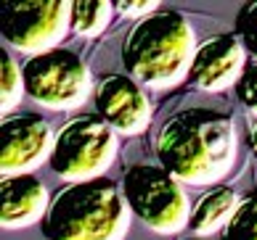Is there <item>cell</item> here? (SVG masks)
<instances>
[{"instance_id":"5bb4252c","label":"cell","mask_w":257,"mask_h":240,"mask_svg":"<svg viewBox=\"0 0 257 240\" xmlns=\"http://www.w3.org/2000/svg\"><path fill=\"white\" fill-rule=\"evenodd\" d=\"M223 240H257V190L239 200L231 222L223 227Z\"/></svg>"},{"instance_id":"7c38bea8","label":"cell","mask_w":257,"mask_h":240,"mask_svg":"<svg viewBox=\"0 0 257 240\" xmlns=\"http://www.w3.org/2000/svg\"><path fill=\"white\" fill-rule=\"evenodd\" d=\"M239 196L233 188L228 185H217L212 190L196 200L191 206V216H188V230L199 235H209V232H223V227L231 222L233 211L239 208Z\"/></svg>"},{"instance_id":"e0dca14e","label":"cell","mask_w":257,"mask_h":240,"mask_svg":"<svg viewBox=\"0 0 257 240\" xmlns=\"http://www.w3.org/2000/svg\"><path fill=\"white\" fill-rule=\"evenodd\" d=\"M236 98L241 100V106L249 114H254L257 116V61H246L244 72L239 76V82H236Z\"/></svg>"},{"instance_id":"7a4b0ae2","label":"cell","mask_w":257,"mask_h":240,"mask_svg":"<svg viewBox=\"0 0 257 240\" xmlns=\"http://www.w3.org/2000/svg\"><path fill=\"white\" fill-rule=\"evenodd\" d=\"M196 45L186 16L173 8H159L130 26L122 42V64L141 88L170 90L188 80Z\"/></svg>"},{"instance_id":"52a82bcc","label":"cell","mask_w":257,"mask_h":240,"mask_svg":"<svg viewBox=\"0 0 257 240\" xmlns=\"http://www.w3.org/2000/svg\"><path fill=\"white\" fill-rule=\"evenodd\" d=\"M72 30V3H3L0 6V34L14 50L40 56L56 50L59 42Z\"/></svg>"},{"instance_id":"30bf717a","label":"cell","mask_w":257,"mask_h":240,"mask_svg":"<svg viewBox=\"0 0 257 240\" xmlns=\"http://www.w3.org/2000/svg\"><path fill=\"white\" fill-rule=\"evenodd\" d=\"M244 56L246 50L236 32L207 37L196 45L191 69H188V82L204 92H223L228 88H236L246 66Z\"/></svg>"},{"instance_id":"9c48e42d","label":"cell","mask_w":257,"mask_h":240,"mask_svg":"<svg viewBox=\"0 0 257 240\" xmlns=\"http://www.w3.org/2000/svg\"><path fill=\"white\" fill-rule=\"evenodd\" d=\"M96 114L117 135H138L151 124V103L127 74H103L96 82Z\"/></svg>"},{"instance_id":"2e32d148","label":"cell","mask_w":257,"mask_h":240,"mask_svg":"<svg viewBox=\"0 0 257 240\" xmlns=\"http://www.w3.org/2000/svg\"><path fill=\"white\" fill-rule=\"evenodd\" d=\"M236 37L241 40L246 56L257 61V0L244 3L236 14Z\"/></svg>"},{"instance_id":"8fae6325","label":"cell","mask_w":257,"mask_h":240,"mask_svg":"<svg viewBox=\"0 0 257 240\" xmlns=\"http://www.w3.org/2000/svg\"><path fill=\"white\" fill-rule=\"evenodd\" d=\"M51 206V193L37 174H16L0 182V224L3 230H27L40 224Z\"/></svg>"},{"instance_id":"ba28073f","label":"cell","mask_w":257,"mask_h":240,"mask_svg":"<svg viewBox=\"0 0 257 240\" xmlns=\"http://www.w3.org/2000/svg\"><path fill=\"white\" fill-rule=\"evenodd\" d=\"M53 130L37 114H8L0 122V174H35L53 150Z\"/></svg>"},{"instance_id":"5b68a950","label":"cell","mask_w":257,"mask_h":240,"mask_svg":"<svg viewBox=\"0 0 257 240\" xmlns=\"http://www.w3.org/2000/svg\"><path fill=\"white\" fill-rule=\"evenodd\" d=\"M122 196L133 216H138L151 232L178 235L188 227L191 204L183 182L175 180L167 169L151 164L130 166L122 177Z\"/></svg>"},{"instance_id":"8992f818","label":"cell","mask_w":257,"mask_h":240,"mask_svg":"<svg viewBox=\"0 0 257 240\" xmlns=\"http://www.w3.org/2000/svg\"><path fill=\"white\" fill-rule=\"evenodd\" d=\"M27 95L48 111H74L96 92L88 64L74 50H56L30 56L22 64Z\"/></svg>"},{"instance_id":"ac0fdd59","label":"cell","mask_w":257,"mask_h":240,"mask_svg":"<svg viewBox=\"0 0 257 240\" xmlns=\"http://www.w3.org/2000/svg\"><path fill=\"white\" fill-rule=\"evenodd\" d=\"M157 11H159L157 3H114V14L130 16V18H136V22H141V18H146Z\"/></svg>"},{"instance_id":"277c9868","label":"cell","mask_w":257,"mask_h":240,"mask_svg":"<svg viewBox=\"0 0 257 240\" xmlns=\"http://www.w3.org/2000/svg\"><path fill=\"white\" fill-rule=\"evenodd\" d=\"M117 148V132L98 114H80L56 132L48 166L66 185L98 180L114 164Z\"/></svg>"},{"instance_id":"6da1fadb","label":"cell","mask_w":257,"mask_h":240,"mask_svg":"<svg viewBox=\"0 0 257 240\" xmlns=\"http://www.w3.org/2000/svg\"><path fill=\"white\" fill-rule=\"evenodd\" d=\"M157 158L183 185H215L236 164V127L212 108H183L162 124Z\"/></svg>"},{"instance_id":"4fadbf2b","label":"cell","mask_w":257,"mask_h":240,"mask_svg":"<svg viewBox=\"0 0 257 240\" xmlns=\"http://www.w3.org/2000/svg\"><path fill=\"white\" fill-rule=\"evenodd\" d=\"M114 16V3L106 0H74L72 3V32L80 37H98Z\"/></svg>"},{"instance_id":"3957f363","label":"cell","mask_w":257,"mask_h":240,"mask_svg":"<svg viewBox=\"0 0 257 240\" xmlns=\"http://www.w3.org/2000/svg\"><path fill=\"white\" fill-rule=\"evenodd\" d=\"M133 211L122 185L109 177L69 182L56 190L40 232L45 240H125Z\"/></svg>"},{"instance_id":"9a60e30c","label":"cell","mask_w":257,"mask_h":240,"mask_svg":"<svg viewBox=\"0 0 257 240\" xmlns=\"http://www.w3.org/2000/svg\"><path fill=\"white\" fill-rule=\"evenodd\" d=\"M0 76H3V84H0V98H3V116H8V111L16 108L19 100L27 95L24 90V74H22V66H19L11 53H8V48L0 50Z\"/></svg>"},{"instance_id":"ffe728a7","label":"cell","mask_w":257,"mask_h":240,"mask_svg":"<svg viewBox=\"0 0 257 240\" xmlns=\"http://www.w3.org/2000/svg\"><path fill=\"white\" fill-rule=\"evenodd\" d=\"M188 240H202V238H188Z\"/></svg>"},{"instance_id":"d6986e66","label":"cell","mask_w":257,"mask_h":240,"mask_svg":"<svg viewBox=\"0 0 257 240\" xmlns=\"http://www.w3.org/2000/svg\"><path fill=\"white\" fill-rule=\"evenodd\" d=\"M249 150H252V156L257 158V124L252 127V132H249Z\"/></svg>"}]
</instances>
